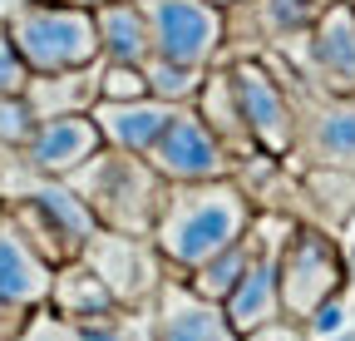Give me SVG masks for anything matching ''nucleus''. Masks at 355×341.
<instances>
[{"instance_id":"nucleus-8","label":"nucleus","mask_w":355,"mask_h":341,"mask_svg":"<svg viewBox=\"0 0 355 341\" xmlns=\"http://www.w3.org/2000/svg\"><path fill=\"white\" fill-rule=\"evenodd\" d=\"M316 65L326 74L331 90L350 94L355 90V10L350 6H331L316 25Z\"/></svg>"},{"instance_id":"nucleus-3","label":"nucleus","mask_w":355,"mask_h":341,"mask_svg":"<svg viewBox=\"0 0 355 341\" xmlns=\"http://www.w3.org/2000/svg\"><path fill=\"white\" fill-rule=\"evenodd\" d=\"M139 10L158 60L202 65L222 45V15L212 0H139Z\"/></svg>"},{"instance_id":"nucleus-15","label":"nucleus","mask_w":355,"mask_h":341,"mask_svg":"<svg viewBox=\"0 0 355 341\" xmlns=\"http://www.w3.org/2000/svg\"><path fill=\"white\" fill-rule=\"evenodd\" d=\"M60 307L69 317H94V312L114 307V297H109L99 272H64L60 277Z\"/></svg>"},{"instance_id":"nucleus-12","label":"nucleus","mask_w":355,"mask_h":341,"mask_svg":"<svg viewBox=\"0 0 355 341\" xmlns=\"http://www.w3.org/2000/svg\"><path fill=\"white\" fill-rule=\"evenodd\" d=\"M44 292V263L20 233H0V307H25Z\"/></svg>"},{"instance_id":"nucleus-9","label":"nucleus","mask_w":355,"mask_h":341,"mask_svg":"<svg viewBox=\"0 0 355 341\" xmlns=\"http://www.w3.org/2000/svg\"><path fill=\"white\" fill-rule=\"evenodd\" d=\"M94 30H99V50H109L114 65H144V60L153 55L144 10L128 6V0H109V6H99Z\"/></svg>"},{"instance_id":"nucleus-27","label":"nucleus","mask_w":355,"mask_h":341,"mask_svg":"<svg viewBox=\"0 0 355 341\" xmlns=\"http://www.w3.org/2000/svg\"><path fill=\"white\" fill-rule=\"evenodd\" d=\"M30 341H44V336H30Z\"/></svg>"},{"instance_id":"nucleus-2","label":"nucleus","mask_w":355,"mask_h":341,"mask_svg":"<svg viewBox=\"0 0 355 341\" xmlns=\"http://www.w3.org/2000/svg\"><path fill=\"white\" fill-rule=\"evenodd\" d=\"M237 228H242V198L232 188H198L168 208L163 247L178 263H207L212 252H222L237 238Z\"/></svg>"},{"instance_id":"nucleus-1","label":"nucleus","mask_w":355,"mask_h":341,"mask_svg":"<svg viewBox=\"0 0 355 341\" xmlns=\"http://www.w3.org/2000/svg\"><path fill=\"white\" fill-rule=\"evenodd\" d=\"M10 45L15 55L25 60V69H40V74H64V69H79L94 60L99 50V30H94V15L84 6H55V0H40V6H25L10 25Z\"/></svg>"},{"instance_id":"nucleus-18","label":"nucleus","mask_w":355,"mask_h":341,"mask_svg":"<svg viewBox=\"0 0 355 341\" xmlns=\"http://www.w3.org/2000/svg\"><path fill=\"white\" fill-rule=\"evenodd\" d=\"M144 79H148V90H153V94H173V99L193 94V65L158 60V65H148V69H144Z\"/></svg>"},{"instance_id":"nucleus-11","label":"nucleus","mask_w":355,"mask_h":341,"mask_svg":"<svg viewBox=\"0 0 355 341\" xmlns=\"http://www.w3.org/2000/svg\"><path fill=\"white\" fill-rule=\"evenodd\" d=\"M20 213H25V228H30L35 238H50V233H55V247H60V252H64V242H79V238L89 233V218L79 213V203H74L69 193H55V188L25 193Z\"/></svg>"},{"instance_id":"nucleus-5","label":"nucleus","mask_w":355,"mask_h":341,"mask_svg":"<svg viewBox=\"0 0 355 341\" xmlns=\"http://www.w3.org/2000/svg\"><path fill=\"white\" fill-rule=\"evenodd\" d=\"M336 277H340V267H336L331 242L316 238V233H301L291 242V252H286V282H282L286 287V307L291 312L321 307L331 297V287H336Z\"/></svg>"},{"instance_id":"nucleus-22","label":"nucleus","mask_w":355,"mask_h":341,"mask_svg":"<svg viewBox=\"0 0 355 341\" xmlns=\"http://www.w3.org/2000/svg\"><path fill=\"white\" fill-rule=\"evenodd\" d=\"M266 20L272 30H301L311 20V0H266Z\"/></svg>"},{"instance_id":"nucleus-24","label":"nucleus","mask_w":355,"mask_h":341,"mask_svg":"<svg viewBox=\"0 0 355 341\" xmlns=\"http://www.w3.org/2000/svg\"><path fill=\"white\" fill-rule=\"evenodd\" d=\"M89 341H133V336H123V331H89Z\"/></svg>"},{"instance_id":"nucleus-25","label":"nucleus","mask_w":355,"mask_h":341,"mask_svg":"<svg viewBox=\"0 0 355 341\" xmlns=\"http://www.w3.org/2000/svg\"><path fill=\"white\" fill-rule=\"evenodd\" d=\"M69 6H84V10L94 6V10H99V6H109V0H69Z\"/></svg>"},{"instance_id":"nucleus-7","label":"nucleus","mask_w":355,"mask_h":341,"mask_svg":"<svg viewBox=\"0 0 355 341\" xmlns=\"http://www.w3.org/2000/svg\"><path fill=\"white\" fill-rule=\"evenodd\" d=\"M237 84H232V94H237V109H242V119L252 124V134L261 139V144H272V149H286L291 144V119H286V99L272 90V79H266L261 69H237L232 74Z\"/></svg>"},{"instance_id":"nucleus-4","label":"nucleus","mask_w":355,"mask_h":341,"mask_svg":"<svg viewBox=\"0 0 355 341\" xmlns=\"http://www.w3.org/2000/svg\"><path fill=\"white\" fill-rule=\"evenodd\" d=\"M153 163L163 168V174H173V178H217L222 168H227L217 139L202 129V124L178 119V114L163 124V134L153 139Z\"/></svg>"},{"instance_id":"nucleus-21","label":"nucleus","mask_w":355,"mask_h":341,"mask_svg":"<svg viewBox=\"0 0 355 341\" xmlns=\"http://www.w3.org/2000/svg\"><path fill=\"white\" fill-rule=\"evenodd\" d=\"M25 84H30V69H25V60L15 55L10 35L0 30V94H20Z\"/></svg>"},{"instance_id":"nucleus-26","label":"nucleus","mask_w":355,"mask_h":341,"mask_svg":"<svg viewBox=\"0 0 355 341\" xmlns=\"http://www.w3.org/2000/svg\"><path fill=\"white\" fill-rule=\"evenodd\" d=\"M212 6H217V10H222V6H232V0H212Z\"/></svg>"},{"instance_id":"nucleus-14","label":"nucleus","mask_w":355,"mask_h":341,"mask_svg":"<svg viewBox=\"0 0 355 341\" xmlns=\"http://www.w3.org/2000/svg\"><path fill=\"white\" fill-rule=\"evenodd\" d=\"M232 297V322L237 326H266V317L277 312V282H272V267H247L242 282L227 292Z\"/></svg>"},{"instance_id":"nucleus-19","label":"nucleus","mask_w":355,"mask_h":341,"mask_svg":"<svg viewBox=\"0 0 355 341\" xmlns=\"http://www.w3.org/2000/svg\"><path fill=\"white\" fill-rule=\"evenodd\" d=\"M109 104H123V99H144L148 94V79H144V65H114L109 79L99 84Z\"/></svg>"},{"instance_id":"nucleus-6","label":"nucleus","mask_w":355,"mask_h":341,"mask_svg":"<svg viewBox=\"0 0 355 341\" xmlns=\"http://www.w3.org/2000/svg\"><path fill=\"white\" fill-rule=\"evenodd\" d=\"M25 144H30V163L40 174H69L79 158L94 153L99 129L89 119H79V114H55V119L35 124V134Z\"/></svg>"},{"instance_id":"nucleus-20","label":"nucleus","mask_w":355,"mask_h":341,"mask_svg":"<svg viewBox=\"0 0 355 341\" xmlns=\"http://www.w3.org/2000/svg\"><path fill=\"white\" fill-rule=\"evenodd\" d=\"M321 149L331 158H355V114H326L321 124Z\"/></svg>"},{"instance_id":"nucleus-23","label":"nucleus","mask_w":355,"mask_h":341,"mask_svg":"<svg viewBox=\"0 0 355 341\" xmlns=\"http://www.w3.org/2000/svg\"><path fill=\"white\" fill-rule=\"evenodd\" d=\"M252 341H301V336H291V331H261V326H257Z\"/></svg>"},{"instance_id":"nucleus-16","label":"nucleus","mask_w":355,"mask_h":341,"mask_svg":"<svg viewBox=\"0 0 355 341\" xmlns=\"http://www.w3.org/2000/svg\"><path fill=\"white\" fill-rule=\"evenodd\" d=\"M242 272H247V252H242V247H222V252H212V258L202 263L198 292H202V297H227V292L242 282Z\"/></svg>"},{"instance_id":"nucleus-10","label":"nucleus","mask_w":355,"mask_h":341,"mask_svg":"<svg viewBox=\"0 0 355 341\" xmlns=\"http://www.w3.org/2000/svg\"><path fill=\"white\" fill-rule=\"evenodd\" d=\"M163 341H232V322L193 292L163 297Z\"/></svg>"},{"instance_id":"nucleus-17","label":"nucleus","mask_w":355,"mask_h":341,"mask_svg":"<svg viewBox=\"0 0 355 341\" xmlns=\"http://www.w3.org/2000/svg\"><path fill=\"white\" fill-rule=\"evenodd\" d=\"M35 134V109L25 94H0V144H25Z\"/></svg>"},{"instance_id":"nucleus-13","label":"nucleus","mask_w":355,"mask_h":341,"mask_svg":"<svg viewBox=\"0 0 355 341\" xmlns=\"http://www.w3.org/2000/svg\"><path fill=\"white\" fill-rule=\"evenodd\" d=\"M173 114L163 104H148V99H123V104H109L99 114V129L119 144V149H148L158 134H163V124Z\"/></svg>"}]
</instances>
